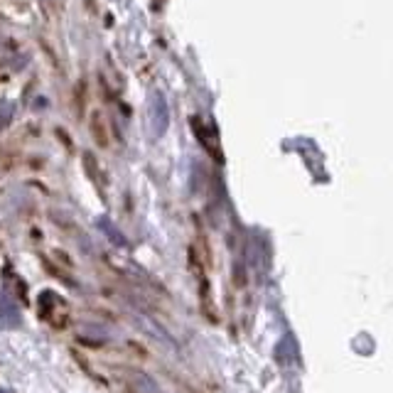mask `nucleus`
<instances>
[{
  "label": "nucleus",
  "mask_w": 393,
  "mask_h": 393,
  "mask_svg": "<svg viewBox=\"0 0 393 393\" xmlns=\"http://www.w3.org/2000/svg\"><path fill=\"white\" fill-rule=\"evenodd\" d=\"M0 393H8V391H3V389H0Z\"/></svg>",
  "instance_id": "obj_5"
},
{
  "label": "nucleus",
  "mask_w": 393,
  "mask_h": 393,
  "mask_svg": "<svg viewBox=\"0 0 393 393\" xmlns=\"http://www.w3.org/2000/svg\"><path fill=\"white\" fill-rule=\"evenodd\" d=\"M13 114H15V106L10 104V101H3V104H0V128H5L13 121Z\"/></svg>",
  "instance_id": "obj_4"
},
{
  "label": "nucleus",
  "mask_w": 393,
  "mask_h": 393,
  "mask_svg": "<svg viewBox=\"0 0 393 393\" xmlns=\"http://www.w3.org/2000/svg\"><path fill=\"white\" fill-rule=\"evenodd\" d=\"M150 123H153V133L162 136L167 131V123H170V111H167V101L160 91L153 94L150 99Z\"/></svg>",
  "instance_id": "obj_1"
},
{
  "label": "nucleus",
  "mask_w": 393,
  "mask_h": 393,
  "mask_svg": "<svg viewBox=\"0 0 393 393\" xmlns=\"http://www.w3.org/2000/svg\"><path fill=\"white\" fill-rule=\"evenodd\" d=\"M136 391L138 393H160L155 386V381L148 374H136Z\"/></svg>",
  "instance_id": "obj_3"
},
{
  "label": "nucleus",
  "mask_w": 393,
  "mask_h": 393,
  "mask_svg": "<svg viewBox=\"0 0 393 393\" xmlns=\"http://www.w3.org/2000/svg\"><path fill=\"white\" fill-rule=\"evenodd\" d=\"M20 307H18V302L13 300L8 293H3L0 295V324L3 327H8V329H13V327H18L20 324Z\"/></svg>",
  "instance_id": "obj_2"
}]
</instances>
